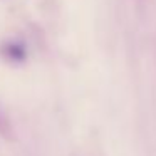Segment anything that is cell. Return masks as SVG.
I'll list each match as a JSON object with an SVG mask.
<instances>
[{
  "label": "cell",
  "mask_w": 156,
  "mask_h": 156,
  "mask_svg": "<svg viewBox=\"0 0 156 156\" xmlns=\"http://www.w3.org/2000/svg\"><path fill=\"white\" fill-rule=\"evenodd\" d=\"M4 54L7 55L10 61H24L25 59V47L22 44H17V42H14V44H5L4 47Z\"/></svg>",
  "instance_id": "cell-1"
}]
</instances>
